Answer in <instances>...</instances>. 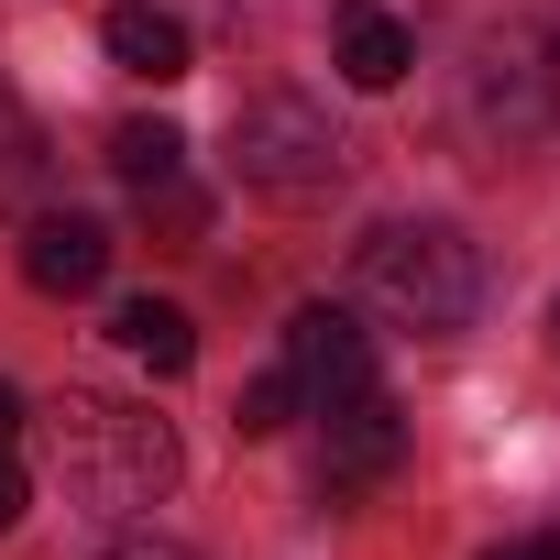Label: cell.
Wrapping results in <instances>:
<instances>
[{"label":"cell","mask_w":560,"mask_h":560,"mask_svg":"<svg viewBox=\"0 0 560 560\" xmlns=\"http://www.w3.org/2000/svg\"><path fill=\"white\" fill-rule=\"evenodd\" d=\"M352 287H363V308H374L385 330H407V341H462L472 308H483V253H472L451 220H374Z\"/></svg>","instance_id":"6da1fadb"},{"label":"cell","mask_w":560,"mask_h":560,"mask_svg":"<svg viewBox=\"0 0 560 560\" xmlns=\"http://www.w3.org/2000/svg\"><path fill=\"white\" fill-rule=\"evenodd\" d=\"M23 505H34V483H23V462H12V440H0V538L23 527Z\"/></svg>","instance_id":"5bb4252c"},{"label":"cell","mask_w":560,"mask_h":560,"mask_svg":"<svg viewBox=\"0 0 560 560\" xmlns=\"http://www.w3.org/2000/svg\"><path fill=\"white\" fill-rule=\"evenodd\" d=\"M56 440H67V483H78L100 516H143V505H165L176 472H187L176 429H165L154 407H132V396H67Z\"/></svg>","instance_id":"7a4b0ae2"},{"label":"cell","mask_w":560,"mask_h":560,"mask_svg":"<svg viewBox=\"0 0 560 560\" xmlns=\"http://www.w3.org/2000/svg\"><path fill=\"white\" fill-rule=\"evenodd\" d=\"M549 352H560V308H549Z\"/></svg>","instance_id":"ac0fdd59"},{"label":"cell","mask_w":560,"mask_h":560,"mask_svg":"<svg viewBox=\"0 0 560 560\" xmlns=\"http://www.w3.org/2000/svg\"><path fill=\"white\" fill-rule=\"evenodd\" d=\"M110 341H121L143 374H187V363H198V330H187L176 298H121V308H110Z\"/></svg>","instance_id":"9c48e42d"},{"label":"cell","mask_w":560,"mask_h":560,"mask_svg":"<svg viewBox=\"0 0 560 560\" xmlns=\"http://www.w3.org/2000/svg\"><path fill=\"white\" fill-rule=\"evenodd\" d=\"M12 429H23V396H12V385H0V440H12Z\"/></svg>","instance_id":"e0dca14e"},{"label":"cell","mask_w":560,"mask_h":560,"mask_svg":"<svg viewBox=\"0 0 560 560\" xmlns=\"http://www.w3.org/2000/svg\"><path fill=\"white\" fill-rule=\"evenodd\" d=\"M341 165H352V143L330 132V110L319 100H298V89H253L242 110H231V176L253 187V198H330L341 187Z\"/></svg>","instance_id":"3957f363"},{"label":"cell","mask_w":560,"mask_h":560,"mask_svg":"<svg viewBox=\"0 0 560 560\" xmlns=\"http://www.w3.org/2000/svg\"><path fill=\"white\" fill-rule=\"evenodd\" d=\"M494 560H560V549H549V538H505Z\"/></svg>","instance_id":"2e32d148"},{"label":"cell","mask_w":560,"mask_h":560,"mask_svg":"<svg viewBox=\"0 0 560 560\" xmlns=\"http://www.w3.org/2000/svg\"><path fill=\"white\" fill-rule=\"evenodd\" d=\"M308 418H319V494H374V483H396V462H407V407H396L385 385L330 396V407H308Z\"/></svg>","instance_id":"277c9868"},{"label":"cell","mask_w":560,"mask_h":560,"mask_svg":"<svg viewBox=\"0 0 560 560\" xmlns=\"http://www.w3.org/2000/svg\"><path fill=\"white\" fill-rule=\"evenodd\" d=\"M100 560H187L176 538H121V549H100Z\"/></svg>","instance_id":"9a60e30c"},{"label":"cell","mask_w":560,"mask_h":560,"mask_svg":"<svg viewBox=\"0 0 560 560\" xmlns=\"http://www.w3.org/2000/svg\"><path fill=\"white\" fill-rule=\"evenodd\" d=\"M110 176H121V187L187 176V132H176V121H121V132H110Z\"/></svg>","instance_id":"8fae6325"},{"label":"cell","mask_w":560,"mask_h":560,"mask_svg":"<svg viewBox=\"0 0 560 560\" xmlns=\"http://www.w3.org/2000/svg\"><path fill=\"white\" fill-rule=\"evenodd\" d=\"M132 198H143V220H154V231H176V242H198V220H209V198H198L187 176H165V187H132Z\"/></svg>","instance_id":"4fadbf2b"},{"label":"cell","mask_w":560,"mask_h":560,"mask_svg":"<svg viewBox=\"0 0 560 560\" xmlns=\"http://www.w3.org/2000/svg\"><path fill=\"white\" fill-rule=\"evenodd\" d=\"M298 407H308V385H298V363H264V374L242 385V407H231V418H242V440H275V429H287Z\"/></svg>","instance_id":"7c38bea8"},{"label":"cell","mask_w":560,"mask_h":560,"mask_svg":"<svg viewBox=\"0 0 560 560\" xmlns=\"http://www.w3.org/2000/svg\"><path fill=\"white\" fill-rule=\"evenodd\" d=\"M287 363H298L308 407H330V396H363V385H374V330H363L352 308L308 298V308L287 319Z\"/></svg>","instance_id":"5b68a950"},{"label":"cell","mask_w":560,"mask_h":560,"mask_svg":"<svg viewBox=\"0 0 560 560\" xmlns=\"http://www.w3.org/2000/svg\"><path fill=\"white\" fill-rule=\"evenodd\" d=\"M407 67H418V34H407V23H385V12H341V78H352L363 100L407 89Z\"/></svg>","instance_id":"ba28073f"},{"label":"cell","mask_w":560,"mask_h":560,"mask_svg":"<svg viewBox=\"0 0 560 560\" xmlns=\"http://www.w3.org/2000/svg\"><path fill=\"white\" fill-rule=\"evenodd\" d=\"M23 275L45 298H89L100 275H110V231L89 220V209H45L34 231H23Z\"/></svg>","instance_id":"8992f818"},{"label":"cell","mask_w":560,"mask_h":560,"mask_svg":"<svg viewBox=\"0 0 560 560\" xmlns=\"http://www.w3.org/2000/svg\"><path fill=\"white\" fill-rule=\"evenodd\" d=\"M34 176H45V121L23 110V89H12V78H0V220L34 198Z\"/></svg>","instance_id":"30bf717a"},{"label":"cell","mask_w":560,"mask_h":560,"mask_svg":"<svg viewBox=\"0 0 560 560\" xmlns=\"http://www.w3.org/2000/svg\"><path fill=\"white\" fill-rule=\"evenodd\" d=\"M132 78H154V89H176L187 67H198V45H187V23L176 12H154V0H121V12H110V34H100Z\"/></svg>","instance_id":"52a82bcc"}]
</instances>
